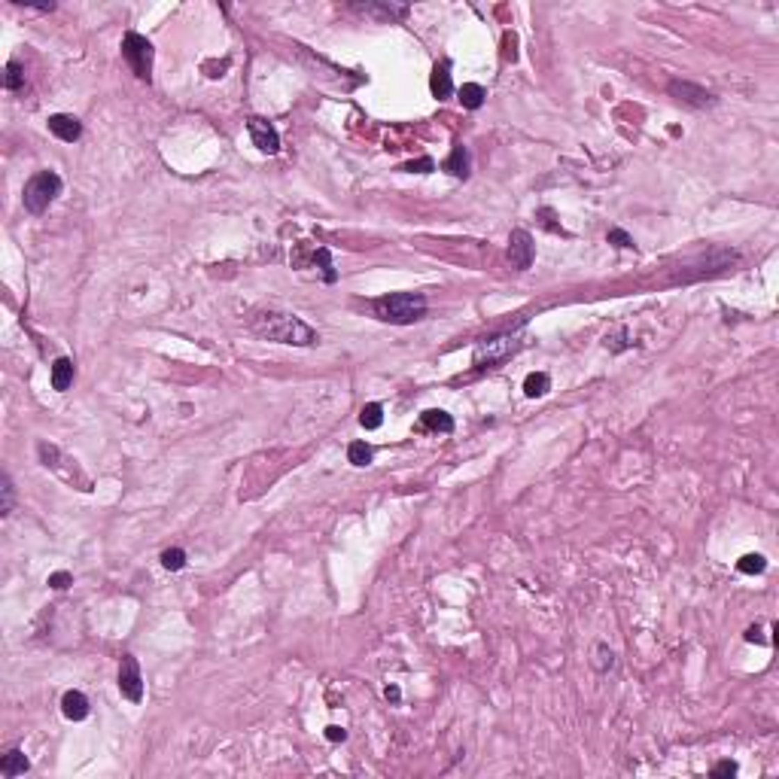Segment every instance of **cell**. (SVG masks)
Here are the masks:
<instances>
[{"instance_id": "obj_20", "label": "cell", "mask_w": 779, "mask_h": 779, "mask_svg": "<svg viewBox=\"0 0 779 779\" xmlns=\"http://www.w3.org/2000/svg\"><path fill=\"white\" fill-rule=\"evenodd\" d=\"M737 569L746 575H761L767 569V560L761 557V554H743L740 560H737Z\"/></svg>"}, {"instance_id": "obj_29", "label": "cell", "mask_w": 779, "mask_h": 779, "mask_svg": "<svg viewBox=\"0 0 779 779\" xmlns=\"http://www.w3.org/2000/svg\"><path fill=\"white\" fill-rule=\"evenodd\" d=\"M630 344H633V341H630V335H628V332H621L618 338H606V347H609V350H615V353H618V350H624V347H630Z\"/></svg>"}, {"instance_id": "obj_31", "label": "cell", "mask_w": 779, "mask_h": 779, "mask_svg": "<svg viewBox=\"0 0 779 779\" xmlns=\"http://www.w3.org/2000/svg\"><path fill=\"white\" fill-rule=\"evenodd\" d=\"M326 740H332V743H344V740H347V730H344L341 725H329V728H326Z\"/></svg>"}, {"instance_id": "obj_22", "label": "cell", "mask_w": 779, "mask_h": 779, "mask_svg": "<svg viewBox=\"0 0 779 779\" xmlns=\"http://www.w3.org/2000/svg\"><path fill=\"white\" fill-rule=\"evenodd\" d=\"M347 460L353 466H368L372 463V448H368L366 441H353V445L347 448Z\"/></svg>"}, {"instance_id": "obj_19", "label": "cell", "mask_w": 779, "mask_h": 779, "mask_svg": "<svg viewBox=\"0 0 779 779\" xmlns=\"http://www.w3.org/2000/svg\"><path fill=\"white\" fill-rule=\"evenodd\" d=\"M3 85L10 88V92H15V88L25 85V67H22L19 61H6V67H3Z\"/></svg>"}, {"instance_id": "obj_7", "label": "cell", "mask_w": 779, "mask_h": 779, "mask_svg": "<svg viewBox=\"0 0 779 779\" xmlns=\"http://www.w3.org/2000/svg\"><path fill=\"white\" fill-rule=\"evenodd\" d=\"M119 691L122 697H128L131 703H140L143 700V676H140V666L131 655L122 657L119 664Z\"/></svg>"}, {"instance_id": "obj_23", "label": "cell", "mask_w": 779, "mask_h": 779, "mask_svg": "<svg viewBox=\"0 0 779 779\" xmlns=\"http://www.w3.org/2000/svg\"><path fill=\"white\" fill-rule=\"evenodd\" d=\"M0 493H3V502H0V515H10L13 511V502H15V491H13V478L6 475H0Z\"/></svg>"}, {"instance_id": "obj_26", "label": "cell", "mask_w": 779, "mask_h": 779, "mask_svg": "<svg viewBox=\"0 0 779 779\" xmlns=\"http://www.w3.org/2000/svg\"><path fill=\"white\" fill-rule=\"evenodd\" d=\"M612 664H615L612 648H609V646H597V661H593V666H597V670H609Z\"/></svg>"}, {"instance_id": "obj_6", "label": "cell", "mask_w": 779, "mask_h": 779, "mask_svg": "<svg viewBox=\"0 0 779 779\" xmlns=\"http://www.w3.org/2000/svg\"><path fill=\"white\" fill-rule=\"evenodd\" d=\"M247 131H250L253 147L259 152H265V156H274V152L280 149V134H277V128L271 125L268 119L250 116V119H247Z\"/></svg>"}, {"instance_id": "obj_10", "label": "cell", "mask_w": 779, "mask_h": 779, "mask_svg": "<svg viewBox=\"0 0 779 779\" xmlns=\"http://www.w3.org/2000/svg\"><path fill=\"white\" fill-rule=\"evenodd\" d=\"M49 131H52L58 140H64V143H74V140L83 138V125H79V119H76V116H67V113H55V116H49Z\"/></svg>"}, {"instance_id": "obj_4", "label": "cell", "mask_w": 779, "mask_h": 779, "mask_svg": "<svg viewBox=\"0 0 779 779\" xmlns=\"http://www.w3.org/2000/svg\"><path fill=\"white\" fill-rule=\"evenodd\" d=\"M152 55H156V49H152L149 40L138 34V31H128L122 40V58L134 70V76L143 79V83H149V76H152Z\"/></svg>"}, {"instance_id": "obj_13", "label": "cell", "mask_w": 779, "mask_h": 779, "mask_svg": "<svg viewBox=\"0 0 779 779\" xmlns=\"http://www.w3.org/2000/svg\"><path fill=\"white\" fill-rule=\"evenodd\" d=\"M28 767H31V761L25 758V752H22V749H10L3 755V761H0V776H6V779L22 776V773H28Z\"/></svg>"}, {"instance_id": "obj_32", "label": "cell", "mask_w": 779, "mask_h": 779, "mask_svg": "<svg viewBox=\"0 0 779 779\" xmlns=\"http://www.w3.org/2000/svg\"><path fill=\"white\" fill-rule=\"evenodd\" d=\"M712 776H737V764L734 761H721V764L712 767Z\"/></svg>"}, {"instance_id": "obj_1", "label": "cell", "mask_w": 779, "mask_h": 779, "mask_svg": "<svg viewBox=\"0 0 779 779\" xmlns=\"http://www.w3.org/2000/svg\"><path fill=\"white\" fill-rule=\"evenodd\" d=\"M250 329L265 341L293 344V347H314L320 341L314 326H308L295 314H284V311H262L250 320Z\"/></svg>"}, {"instance_id": "obj_2", "label": "cell", "mask_w": 779, "mask_h": 779, "mask_svg": "<svg viewBox=\"0 0 779 779\" xmlns=\"http://www.w3.org/2000/svg\"><path fill=\"white\" fill-rule=\"evenodd\" d=\"M372 308H375L377 320L396 323V326H408V323H417V320L427 317V299L420 293H390L384 299H377Z\"/></svg>"}, {"instance_id": "obj_5", "label": "cell", "mask_w": 779, "mask_h": 779, "mask_svg": "<svg viewBox=\"0 0 779 779\" xmlns=\"http://www.w3.org/2000/svg\"><path fill=\"white\" fill-rule=\"evenodd\" d=\"M518 347H520V341L515 338V335H500V338L481 341L475 347V353H472V359H475L478 368H491V366H500L502 359H509Z\"/></svg>"}, {"instance_id": "obj_11", "label": "cell", "mask_w": 779, "mask_h": 779, "mask_svg": "<svg viewBox=\"0 0 779 779\" xmlns=\"http://www.w3.org/2000/svg\"><path fill=\"white\" fill-rule=\"evenodd\" d=\"M441 167H445L448 174L463 177V180H466V177H469V171H472V152L466 149L463 143H457V147L451 149V156L445 158V165H441Z\"/></svg>"}, {"instance_id": "obj_28", "label": "cell", "mask_w": 779, "mask_h": 779, "mask_svg": "<svg viewBox=\"0 0 779 779\" xmlns=\"http://www.w3.org/2000/svg\"><path fill=\"white\" fill-rule=\"evenodd\" d=\"M37 451H40V460H43L46 466H55V460H58V451H55L52 445H46V441H40Z\"/></svg>"}, {"instance_id": "obj_34", "label": "cell", "mask_w": 779, "mask_h": 779, "mask_svg": "<svg viewBox=\"0 0 779 779\" xmlns=\"http://www.w3.org/2000/svg\"><path fill=\"white\" fill-rule=\"evenodd\" d=\"M384 697H387V700H393V703H396L399 697H402V691H399V685H387V688H384Z\"/></svg>"}, {"instance_id": "obj_33", "label": "cell", "mask_w": 779, "mask_h": 779, "mask_svg": "<svg viewBox=\"0 0 779 779\" xmlns=\"http://www.w3.org/2000/svg\"><path fill=\"white\" fill-rule=\"evenodd\" d=\"M743 637H746V642H758V646H764V642H767L764 637H761V628H749Z\"/></svg>"}, {"instance_id": "obj_21", "label": "cell", "mask_w": 779, "mask_h": 779, "mask_svg": "<svg viewBox=\"0 0 779 779\" xmlns=\"http://www.w3.org/2000/svg\"><path fill=\"white\" fill-rule=\"evenodd\" d=\"M359 423H363L366 429H377L384 423V408L377 402H368L363 411H359Z\"/></svg>"}, {"instance_id": "obj_30", "label": "cell", "mask_w": 779, "mask_h": 779, "mask_svg": "<svg viewBox=\"0 0 779 779\" xmlns=\"http://www.w3.org/2000/svg\"><path fill=\"white\" fill-rule=\"evenodd\" d=\"M49 584H52V588H58V591H64L67 584H74V575H70V573H52Z\"/></svg>"}, {"instance_id": "obj_18", "label": "cell", "mask_w": 779, "mask_h": 779, "mask_svg": "<svg viewBox=\"0 0 779 779\" xmlns=\"http://www.w3.org/2000/svg\"><path fill=\"white\" fill-rule=\"evenodd\" d=\"M457 95H460V104H463L466 110H478L481 104H484V98H487V92H484V88H481L478 83H466V85H460V92H457Z\"/></svg>"}, {"instance_id": "obj_3", "label": "cell", "mask_w": 779, "mask_h": 779, "mask_svg": "<svg viewBox=\"0 0 779 779\" xmlns=\"http://www.w3.org/2000/svg\"><path fill=\"white\" fill-rule=\"evenodd\" d=\"M61 177L55 171H37L31 180L25 183V192H22V202H25L28 213H43L55 198L61 195Z\"/></svg>"}, {"instance_id": "obj_15", "label": "cell", "mask_w": 779, "mask_h": 779, "mask_svg": "<svg viewBox=\"0 0 779 779\" xmlns=\"http://www.w3.org/2000/svg\"><path fill=\"white\" fill-rule=\"evenodd\" d=\"M70 384H74V359L58 356V359L52 363V390L64 393V390L70 387Z\"/></svg>"}, {"instance_id": "obj_25", "label": "cell", "mask_w": 779, "mask_h": 779, "mask_svg": "<svg viewBox=\"0 0 779 779\" xmlns=\"http://www.w3.org/2000/svg\"><path fill=\"white\" fill-rule=\"evenodd\" d=\"M606 238H609V244L624 247V250H633V247H637V244H633V238H630L624 229H609V235H606Z\"/></svg>"}, {"instance_id": "obj_9", "label": "cell", "mask_w": 779, "mask_h": 779, "mask_svg": "<svg viewBox=\"0 0 779 779\" xmlns=\"http://www.w3.org/2000/svg\"><path fill=\"white\" fill-rule=\"evenodd\" d=\"M670 95L682 104H688V107H712L716 104V95H710L706 88L700 85H691V83H670Z\"/></svg>"}, {"instance_id": "obj_17", "label": "cell", "mask_w": 779, "mask_h": 779, "mask_svg": "<svg viewBox=\"0 0 779 779\" xmlns=\"http://www.w3.org/2000/svg\"><path fill=\"white\" fill-rule=\"evenodd\" d=\"M548 390H551V377L545 375V372H530V375L524 377V396H527V399H539V396H545Z\"/></svg>"}, {"instance_id": "obj_12", "label": "cell", "mask_w": 779, "mask_h": 779, "mask_svg": "<svg viewBox=\"0 0 779 779\" xmlns=\"http://www.w3.org/2000/svg\"><path fill=\"white\" fill-rule=\"evenodd\" d=\"M61 712L67 721H83L88 716V697L83 691H67L61 697Z\"/></svg>"}, {"instance_id": "obj_8", "label": "cell", "mask_w": 779, "mask_h": 779, "mask_svg": "<svg viewBox=\"0 0 779 779\" xmlns=\"http://www.w3.org/2000/svg\"><path fill=\"white\" fill-rule=\"evenodd\" d=\"M533 259H536V244H533V238H530V231L515 229L511 238H509V262L515 265L518 271H527L530 265H533Z\"/></svg>"}, {"instance_id": "obj_16", "label": "cell", "mask_w": 779, "mask_h": 779, "mask_svg": "<svg viewBox=\"0 0 779 779\" xmlns=\"http://www.w3.org/2000/svg\"><path fill=\"white\" fill-rule=\"evenodd\" d=\"M420 427L432 432H454V417L448 411H438V408H429V411L420 414Z\"/></svg>"}, {"instance_id": "obj_24", "label": "cell", "mask_w": 779, "mask_h": 779, "mask_svg": "<svg viewBox=\"0 0 779 779\" xmlns=\"http://www.w3.org/2000/svg\"><path fill=\"white\" fill-rule=\"evenodd\" d=\"M162 566L171 569V573L183 569V566H186V551H183V548H167V551H162Z\"/></svg>"}, {"instance_id": "obj_27", "label": "cell", "mask_w": 779, "mask_h": 779, "mask_svg": "<svg viewBox=\"0 0 779 779\" xmlns=\"http://www.w3.org/2000/svg\"><path fill=\"white\" fill-rule=\"evenodd\" d=\"M432 167H436V162H432V158H417V162H408V165H402V171H408V174H429Z\"/></svg>"}, {"instance_id": "obj_14", "label": "cell", "mask_w": 779, "mask_h": 779, "mask_svg": "<svg viewBox=\"0 0 779 779\" xmlns=\"http://www.w3.org/2000/svg\"><path fill=\"white\" fill-rule=\"evenodd\" d=\"M429 88H432L436 98H451L454 83H451V67H448L445 61L436 64V70H432V76H429Z\"/></svg>"}]
</instances>
